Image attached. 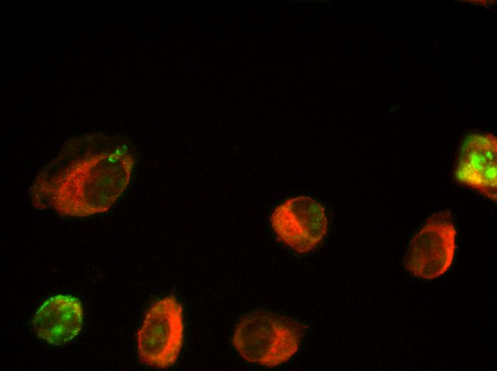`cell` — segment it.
Returning <instances> with one entry per match:
<instances>
[{
  "label": "cell",
  "instance_id": "7",
  "mask_svg": "<svg viewBox=\"0 0 497 371\" xmlns=\"http://www.w3.org/2000/svg\"><path fill=\"white\" fill-rule=\"evenodd\" d=\"M83 308L79 298L58 294L48 298L32 319L36 335L51 345H63L73 340L83 326Z\"/></svg>",
  "mask_w": 497,
  "mask_h": 371
},
{
  "label": "cell",
  "instance_id": "2",
  "mask_svg": "<svg viewBox=\"0 0 497 371\" xmlns=\"http://www.w3.org/2000/svg\"><path fill=\"white\" fill-rule=\"evenodd\" d=\"M301 337V329L296 322L270 312L255 311L239 320L232 344L248 362L272 367L293 356Z\"/></svg>",
  "mask_w": 497,
  "mask_h": 371
},
{
  "label": "cell",
  "instance_id": "6",
  "mask_svg": "<svg viewBox=\"0 0 497 371\" xmlns=\"http://www.w3.org/2000/svg\"><path fill=\"white\" fill-rule=\"evenodd\" d=\"M497 141L490 133L467 136L455 171L456 181L496 201Z\"/></svg>",
  "mask_w": 497,
  "mask_h": 371
},
{
  "label": "cell",
  "instance_id": "3",
  "mask_svg": "<svg viewBox=\"0 0 497 371\" xmlns=\"http://www.w3.org/2000/svg\"><path fill=\"white\" fill-rule=\"evenodd\" d=\"M181 304L174 296L154 303L148 310L138 332L140 361L149 366L166 369L176 362L184 341Z\"/></svg>",
  "mask_w": 497,
  "mask_h": 371
},
{
  "label": "cell",
  "instance_id": "1",
  "mask_svg": "<svg viewBox=\"0 0 497 371\" xmlns=\"http://www.w3.org/2000/svg\"><path fill=\"white\" fill-rule=\"evenodd\" d=\"M136 161L135 146L124 136L72 139L37 174L29 189L31 203L70 217L105 213L127 188Z\"/></svg>",
  "mask_w": 497,
  "mask_h": 371
},
{
  "label": "cell",
  "instance_id": "4",
  "mask_svg": "<svg viewBox=\"0 0 497 371\" xmlns=\"http://www.w3.org/2000/svg\"><path fill=\"white\" fill-rule=\"evenodd\" d=\"M456 230L448 211L431 216L413 236L404 257V266L413 276L436 279L451 268L456 250Z\"/></svg>",
  "mask_w": 497,
  "mask_h": 371
},
{
  "label": "cell",
  "instance_id": "5",
  "mask_svg": "<svg viewBox=\"0 0 497 371\" xmlns=\"http://www.w3.org/2000/svg\"><path fill=\"white\" fill-rule=\"evenodd\" d=\"M280 241L298 253H306L323 240L328 218L323 205L308 195L289 198L277 205L270 218Z\"/></svg>",
  "mask_w": 497,
  "mask_h": 371
}]
</instances>
